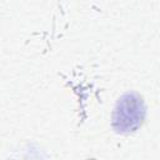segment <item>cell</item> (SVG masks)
Listing matches in <instances>:
<instances>
[{"label":"cell","mask_w":160,"mask_h":160,"mask_svg":"<svg viewBox=\"0 0 160 160\" xmlns=\"http://www.w3.org/2000/svg\"><path fill=\"white\" fill-rule=\"evenodd\" d=\"M145 118V105L142 99L132 92L122 95L114 110L112 126L118 132H132Z\"/></svg>","instance_id":"1"}]
</instances>
